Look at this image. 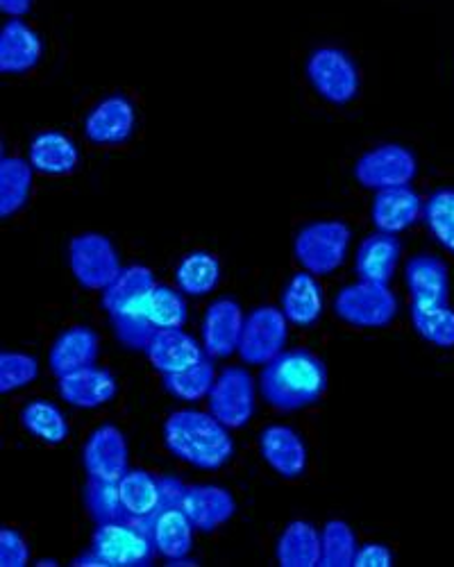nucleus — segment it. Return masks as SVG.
I'll return each instance as SVG.
<instances>
[{
	"mask_svg": "<svg viewBox=\"0 0 454 567\" xmlns=\"http://www.w3.org/2000/svg\"><path fill=\"white\" fill-rule=\"evenodd\" d=\"M416 173V155L400 144H382L361 155L354 164V179L363 188H373V192L412 184Z\"/></svg>",
	"mask_w": 454,
	"mask_h": 567,
	"instance_id": "obj_11",
	"label": "nucleus"
},
{
	"mask_svg": "<svg viewBox=\"0 0 454 567\" xmlns=\"http://www.w3.org/2000/svg\"><path fill=\"white\" fill-rule=\"evenodd\" d=\"M39 377V361L25 352L0 354V393L10 395L30 386Z\"/></svg>",
	"mask_w": 454,
	"mask_h": 567,
	"instance_id": "obj_38",
	"label": "nucleus"
},
{
	"mask_svg": "<svg viewBox=\"0 0 454 567\" xmlns=\"http://www.w3.org/2000/svg\"><path fill=\"white\" fill-rule=\"evenodd\" d=\"M101 352V339L94 329L86 324L69 327L62 332L49 354V365L58 377H64L69 372L82 370L94 365Z\"/></svg>",
	"mask_w": 454,
	"mask_h": 567,
	"instance_id": "obj_24",
	"label": "nucleus"
},
{
	"mask_svg": "<svg viewBox=\"0 0 454 567\" xmlns=\"http://www.w3.org/2000/svg\"><path fill=\"white\" fill-rule=\"evenodd\" d=\"M118 495L125 519L146 525L168 499V477H155L146 470H127L118 480Z\"/></svg>",
	"mask_w": 454,
	"mask_h": 567,
	"instance_id": "obj_15",
	"label": "nucleus"
},
{
	"mask_svg": "<svg viewBox=\"0 0 454 567\" xmlns=\"http://www.w3.org/2000/svg\"><path fill=\"white\" fill-rule=\"evenodd\" d=\"M23 427L39 441L60 445L69 436V422L64 413L49 400H32L21 411Z\"/></svg>",
	"mask_w": 454,
	"mask_h": 567,
	"instance_id": "obj_31",
	"label": "nucleus"
},
{
	"mask_svg": "<svg viewBox=\"0 0 454 567\" xmlns=\"http://www.w3.org/2000/svg\"><path fill=\"white\" fill-rule=\"evenodd\" d=\"M423 198L409 184L382 188L373 200L371 220L378 231L400 234L423 216Z\"/></svg>",
	"mask_w": 454,
	"mask_h": 567,
	"instance_id": "obj_23",
	"label": "nucleus"
},
{
	"mask_svg": "<svg viewBox=\"0 0 454 567\" xmlns=\"http://www.w3.org/2000/svg\"><path fill=\"white\" fill-rule=\"evenodd\" d=\"M287 339L289 320L282 309L259 307L244 322L239 357L248 365H266L285 352Z\"/></svg>",
	"mask_w": 454,
	"mask_h": 567,
	"instance_id": "obj_9",
	"label": "nucleus"
},
{
	"mask_svg": "<svg viewBox=\"0 0 454 567\" xmlns=\"http://www.w3.org/2000/svg\"><path fill=\"white\" fill-rule=\"evenodd\" d=\"M182 488H185V484H179L177 480L168 477L166 504L144 525L151 534V540H153L157 554H162L168 560L187 558L192 551V545H194V525L187 517L185 508L179 506Z\"/></svg>",
	"mask_w": 454,
	"mask_h": 567,
	"instance_id": "obj_10",
	"label": "nucleus"
},
{
	"mask_svg": "<svg viewBox=\"0 0 454 567\" xmlns=\"http://www.w3.org/2000/svg\"><path fill=\"white\" fill-rule=\"evenodd\" d=\"M32 164L21 157L0 159V218H10L28 205L32 192Z\"/></svg>",
	"mask_w": 454,
	"mask_h": 567,
	"instance_id": "obj_29",
	"label": "nucleus"
},
{
	"mask_svg": "<svg viewBox=\"0 0 454 567\" xmlns=\"http://www.w3.org/2000/svg\"><path fill=\"white\" fill-rule=\"evenodd\" d=\"M177 289L187 296L203 298L209 296L220 281V264L207 250L189 252L175 268Z\"/></svg>",
	"mask_w": 454,
	"mask_h": 567,
	"instance_id": "obj_30",
	"label": "nucleus"
},
{
	"mask_svg": "<svg viewBox=\"0 0 454 567\" xmlns=\"http://www.w3.org/2000/svg\"><path fill=\"white\" fill-rule=\"evenodd\" d=\"M402 255V244L398 241L395 234L378 231L369 236L357 250V275L361 281H375V284H389L393 279V272L398 268Z\"/></svg>",
	"mask_w": 454,
	"mask_h": 567,
	"instance_id": "obj_26",
	"label": "nucleus"
},
{
	"mask_svg": "<svg viewBox=\"0 0 454 567\" xmlns=\"http://www.w3.org/2000/svg\"><path fill=\"white\" fill-rule=\"evenodd\" d=\"M30 560V549L25 545V538L12 529H0V567H25Z\"/></svg>",
	"mask_w": 454,
	"mask_h": 567,
	"instance_id": "obj_39",
	"label": "nucleus"
},
{
	"mask_svg": "<svg viewBox=\"0 0 454 567\" xmlns=\"http://www.w3.org/2000/svg\"><path fill=\"white\" fill-rule=\"evenodd\" d=\"M255 382L244 368H225L209 391V411L227 430H241L255 415Z\"/></svg>",
	"mask_w": 454,
	"mask_h": 567,
	"instance_id": "obj_12",
	"label": "nucleus"
},
{
	"mask_svg": "<svg viewBox=\"0 0 454 567\" xmlns=\"http://www.w3.org/2000/svg\"><path fill=\"white\" fill-rule=\"evenodd\" d=\"M323 554L321 565L326 567H352L357 556V538L343 519H330L321 536Z\"/></svg>",
	"mask_w": 454,
	"mask_h": 567,
	"instance_id": "obj_36",
	"label": "nucleus"
},
{
	"mask_svg": "<svg viewBox=\"0 0 454 567\" xmlns=\"http://www.w3.org/2000/svg\"><path fill=\"white\" fill-rule=\"evenodd\" d=\"M34 0H0V10L10 19H23L32 10Z\"/></svg>",
	"mask_w": 454,
	"mask_h": 567,
	"instance_id": "obj_41",
	"label": "nucleus"
},
{
	"mask_svg": "<svg viewBox=\"0 0 454 567\" xmlns=\"http://www.w3.org/2000/svg\"><path fill=\"white\" fill-rule=\"evenodd\" d=\"M244 311L233 298L214 300L203 318V348L211 359H225L239 350L244 332Z\"/></svg>",
	"mask_w": 454,
	"mask_h": 567,
	"instance_id": "obj_14",
	"label": "nucleus"
},
{
	"mask_svg": "<svg viewBox=\"0 0 454 567\" xmlns=\"http://www.w3.org/2000/svg\"><path fill=\"white\" fill-rule=\"evenodd\" d=\"M187 302L179 291L164 287V284H155L148 298V320L153 329H177L185 327L187 322Z\"/></svg>",
	"mask_w": 454,
	"mask_h": 567,
	"instance_id": "obj_35",
	"label": "nucleus"
},
{
	"mask_svg": "<svg viewBox=\"0 0 454 567\" xmlns=\"http://www.w3.org/2000/svg\"><path fill=\"white\" fill-rule=\"evenodd\" d=\"M321 536H318L316 527L305 519H296L289 523L278 540V563L282 567H316L321 565Z\"/></svg>",
	"mask_w": 454,
	"mask_h": 567,
	"instance_id": "obj_28",
	"label": "nucleus"
},
{
	"mask_svg": "<svg viewBox=\"0 0 454 567\" xmlns=\"http://www.w3.org/2000/svg\"><path fill=\"white\" fill-rule=\"evenodd\" d=\"M259 452L272 472L282 480H298L307 470V445L287 424H268L259 434Z\"/></svg>",
	"mask_w": 454,
	"mask_h": 567,
	"instance_id": "obj_18",
	"label": "nucleus"
},
{
	"mask_svg": "<svg viewBox=\"0 0 454 567\" xmlns=\"http://www.w3.org/2000/svg\"><path fill=\"white\" fill-rule=\"evenodd\" d=\"M179 506L185 508L192 525L200 534H211L237 513L233 493L223 486H185L179 493Z\"/></svg>",
	"mask_w": 454,
	"mask_h": 567,
	"instance_id": "obj_17",
	"label": "nucleus"
},
{
	"mask_svg": "<svg viewBox=\"0 0 454 567\" xmlns=\"http://www.w3.org/2000/svg\"><path fill=\"white\" fill-rule=\"evenodd\" d=\"M423 220L434 241L454 255V188H438L425 200Z\"/></svg>",
	"mask_w": 454,
	"mask_h": 567,
	"instance_id": "obj_33",
	"label": "nucleus"
},
{
	"mask_svg": "<svg viewBox=\"0 0 454 567\" xmlns=\"http://www.w3.org/2000/svg\"><path fill=\"white\" fill-rule=\"evenodd\" d=\"M94 549L107 567H148L155 558V545L144 525L116 519V523L99 525L91 536Z\"/></svg>",
	"mask_w": 454,
	"mask_h": 567,
	"instance_id": "obj_8",
	"label": "nucleus"
},
{
	"mask_svg": "<svg viewBox=\"0 0 454 567\" xmlns=\"http://www.w3.org/2000/svg\"><path fill=\"white\" fill-rule=\"evenodd\" d=\"M168 452L200 470H218L235 454V441L225 424L211 413L175 411L164 422Z\"/></svg>",
	"mask_w": 454,
	"mask_h": 567,
	"instance_id": "obj_2",
	"label": "nucleus"
},
{
	"mask_svg": "<svg viewBox=\"0 0 454 567\" xmlns=\"http://www.w3.org/2000/svg\"><path fill=\"white\" fill-rule=\"evenodd\" d=\"M28 162L41 175L62 177L80 166V151L73 138L64 132H41L30 141Z\"/></svg>",
	"mask_w": 454,
	"mask_h": 567,
	"instance_id": "obj_25",
	"label": "nucleus"
},
{
	"mask_svg": "<svg viewBox=\"0 0 454 567\" xmlns=\"http://www.w3.org/2000/svg\"><path fill=\"white\" fill-rule=\"evenodd\" d=\"M282 313L296 327L309 329L323 316V293L311 272H298L282 293Z\"/></svg>",
	"mask_w": 454,
	"mask_h": 567,
	"instance_id": "obj_27",
	"label": "nucleus"
},
{
	"mask_svg": "<svg viewBox=\"0 0 454 567\" xmlns=\"http://www.w3.org/2000/svg\"><path fill=\"white\" fill-rule=\"evenodd\" d=\"M214 382H216V370L209 359H205L187 370L164 374L166 393H171L173 398H177L182 402H198L200 398L209 395Z\"/></svg>",
	"mask_w": 454,
	"mask_h": 567,
	"instance_id": "obj_32",
	"label": "nucleus"
},
{
	"mask_svg": "<svg viewBox=\"0 0 454 567\" xmlns=\"http://www.w3.org/2000/svg\"><path fill=\"white\" fill-rule=\"evenodd\" d=\"M37 565H58V560H41V563H37Z\"/></svg>",
	"mask_w": 454,
	"mask_h": 567,
	"instance_id": "obj_43",
	"label": "nucleus"
},
{
	"mask_svg": "<svg viewBox=\"0 0 454 567\" xmlns=\"http://www.w3.org/2000/svg\"><path fill=\"white\" fill-rule=\"evenodd\" d=\"M136 127V112L125 96H110L101 101L84 118V136L96 146H118L132 138Z\"/></svg>",
	"mask_w": 454,
	"mask_h": 567,
	"instance_id": "obj_16",
	"label": "nucleus"
},
{
	"mask_svg": "<svg viewBox=\"0 0 454 567\" xmlns=\"http://www.w3.org/2000/svg\"><path fill=\"white\" fill-rule=\"evenodd\" d=\"M73 565H75V567H107V565L103 563V558H101L94 549H89L86 554H80V556L73 560Z\"/></svg>",
	"mask_w": 454,
	"mask_h": 567,
	"instance_id": "obj_42",
	"label": "nucleus"
},
{
	"mask_svg": "<svg viewBox=\"0 0 454 567\" xmlns=\"http://www.w3.org/2000/svg\"><path fill=\"white\" fill-rule=\"evenodd\" d=\"M153 270L146 266H127L103 291V307L114 322L116 337L123 346L146 350L155 329L148 320V298L155 289Z\"/></svg>",
	"mask_w": 454,
	"mask_h": 567,
	"instance_id": "obj_3",
	"label": "nucleus"
},
{
	"mask_svg": "<svg viewBox=\"0 0 454 567\" xmlns=\"http://www.w3.org/2000/svg\"><path fill=\"white\" fill-rule=\"evenodd\" d=\"M412 322L421 339L427 343L450 350L454 348V311L443 307H419L412 305Z\"/></svg>",
	"mask_w": 454,
	"mask_h": 567,
	"instance_id": "obj_34",
	"label": "nucleus"
},
{
	"mask_svg": "<svg viewBox=\"0 0 454 567\" xmlns=\"http://www.w3.org/2000/svg\"><path fill=\"white\" fill-rule=\"evenodd\" d=\"M352 229L341 220H316L305 225L293 241L298 264L311 275H332L348 257Z\"/></svg>",
	"mask_w": 454,
	"mask_h": 567,
	"instance_id": "obj_4",
	"label": "nucleus"
},
{
	"mask_svg": "<svg viewBox=\"0 0 454 567\" xmlns=\"http://www.w3.org/2000/svg\"><path fill=\"white\" fill-rule=\"evenodd\" d=\"M393 565V551L386 545L369 543L361 549H357L354 567H391Z\"/></svg>",
	"mask_w": 454,
	"mask_h": 567,
	"instance_id": "obj_40",
	"label": "nucleus"
},
{
	"mask_svg": "<svg viewBox=\"0 0 454 567\" xmlns=\"http://www.w3.org/2000/svg\"><path fill=\"white\" fill-rule=\"evenodd\" d=\"M334 313L359 329H382L395 320L398 298L389 284L359 279L337 293Z\"/></svg>",
	"mask_w": 454,
	"mask_h": 567,
	"instance_id": "obj_6",
	"label": "nucleus"
},
{
	"mask_svg": "<svg viewBox=\"0 0 454 567\" xmlns=\"http://www.w3.org/2000/svg\"><path fill=\"white\" fill-rule=\"evenodd\" d=\"M69 268L82 289L105 291L118 277L121 259L105 234L84 231L69 244Z\"/></svg>",
	"mask_w": 454,
	"mask_h": 567,
	"instance_id": "obj_7",
	"label": "nucleus"
},
{
	"mask_svg": "<svg viewBox=\"0 0 454 567\" xmlns=\"http://www.w3.org/2000/svg\"><path fill=\"white\" fill-rule=\"evenodd\" d=\"M307 80L313 91L330 105H348L359 93V66L337 45H321L316 49L305 66Z\"/></svg>",
	"mask_w": 454,
	"mask_h": 567,
	"instance_id": "obj_5",
	"label": "nucleus"
},
{
	"mask_svg": "<svg viewBox=\"0 0 454 567\" xmlns=\"http://www.w3.org/2000/svg\"><path fill=\"white\" fill-rule=\"evenodd\" d=\"M43 39L23 19H10L0 32V73L23 75L41 64Z\"/></svg>",
	"mask_w": 454,
	"mask_h": 567,
	"instance_id": "obj_19",
	"label": "nucleus"
},
{
	"mask_svg": "<svg viewBox=\"0 0 454 567\" xmlns=\"http://www.w3.org/2000/svg\"><path fill=\"white\" fill-rule=\"evenodd\" d=\"M259 386L268 406L300 411L313 406L328 391V368L309 350H289L264 365Z\"/></svg>",
	"mask_w": 454,
	"mask_h": 567,
	"instance_id": "obj_1",
	"label": "nucleus"
},
{
	"mask_svg": "<svg viewBox=\"0 0 454 567\" xmlns=\"http://www.w3.org/2000/svg\"><path fill=\"white\" fill-rule=\"evenodd\" d=\"M84 499H86L89 515L94 517L99 525L116 523V519H125L121 495H118V482L110 484V482L89 480Z\"/></svg>",
	"mask_w": 454,
	"mask_h": 567,
	"instance_id": "obj_37",
	"label": "nucleus"
},
{
	"mask_svg": "<svg viewBox=\"0 0 454 567\" xmlns=\"http://www.w3.org/2000/svg\"><path fill=\"white\" fill-rule=\"evenodd\" d=\"M84 467L89 480L116 484L130 463V447L123 432L114 424H103L84 443Z\"/></svg>",
	"mask_w": 454,
	"mask_h": 567,
	"instance_id": "obj_13",
	"label": "nucleus"
},
{
	"mask_svg": "<svg viewBox=\"0 0 454 567\" xmlns=\"http://www.w3.org/2000/svg\"><path fill=\"white\" fill-rule=\"evenodd\" d=\"M404 281L412 305L443 307L450 298V270L443 259L432 255H419L406 261Z\"/></svg>",
	"mask_w": 454,
	"mask_h": 567,
	"instance_id": "obj_21",
	"label": "nucleus"
},
{
	"mask_svg": "<svg viewBox=\"0 0 454 567\" xmlns=\"http://www.w3.org/2000/svg\"><path fill=\"white\" fill-rule=\"evenodd\" d=\"M148 361L162 374H173L179 370H187L200 361H205V348L187 334L185 329H157L146 346Z\"/></svg>",
	"mask_w": 454,
	"mask_h": 567,
	"instance_id": "obj_20",
	"label": "nucleus"
},
{
	"mask_svg": "<svg viewBox=\"0 0 454 567\" xmlns=\"http://www.w3.org/2000/svg\"><path fill=\"white\" fill-rule=\"evenodd\" d=\"M116 377L105 370L89 365L60 377V395L64 402L78 409H99L116 398Z\"/></svg>",
	"mask_w": 454,
	"mask_h": 567,
	"instance_id": "obj_22",
	"label": "nucleus"
}]
</instances>
